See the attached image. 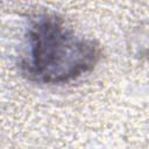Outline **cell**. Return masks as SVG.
Returning <instances> with one entry per match:
<instances>
[{
    "label": "cell",
    "instance_id": "cell-1",
    "mask_svg": "<svg viewBox=\"0 0 149 149\" xmlns=\"http://www.w3.org/2000/svg\"><path fill=\"white\" fill-rule=\"evenodd\" d=\"M30 38L29 72L37 80L64 81L94 64L97 54L93 43L78 38L54 19L35 26Z\"/></svg>",
    "mask_w": 149,
    "mask_h": 149
}]
</instances>
